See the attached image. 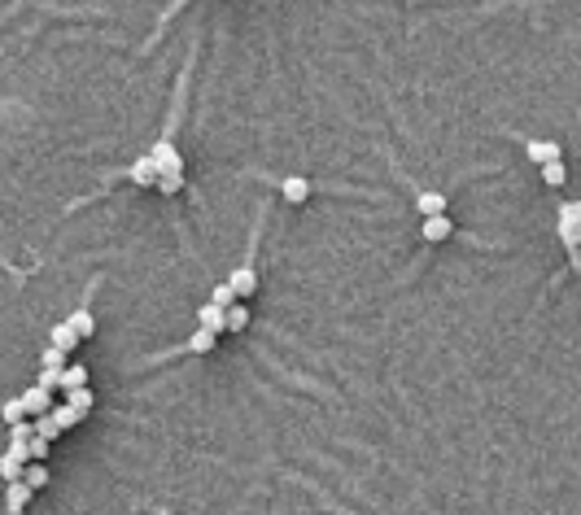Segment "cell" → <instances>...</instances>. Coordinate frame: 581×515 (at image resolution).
Segmentation results:
<instances>
[{"mask_svg": "<svg viewBox=\"0 0 581 515\" xmlns=\"http://www.w3.org/2000/svg\"><path fill=\"white\" fill-rule=\"evenodd\" d=\"M122 175H127L136 188H154V184H158V166H154V158H149V153H144V158H136Z\"/></svg>", "mask_w": 581, "mask_h": 515, "instance_id": "277c9868", "label": "cell"}, {"mask_svg": "<svg viewBox=\"0 0 581 515\" xmlns=\"http://www.w3.org/2000/svg\"><path fill=\"white\" fill-rule=\"evenodd\" d=\"M66 398H70L66 406H74L79 415H92V402H96V398H92V389H88V384H79V389H66Z\"/></svg>", "mask_w": 581, "mask_h": 515, "instance_id": "e0dca14e", "label": "cell"}, {"mask_svg": "<svg viewBox=\"0 0 581 515\" xmlns=\"http://www.w3.org/2000/svg\"><path fill=\"white\" fill-rule=\"evenodd\" d=\"M280 197H284L289 205H301V201L311 197V179H306V175H284V179H280Z\"/></svg>", "mask_w": 581, "mask_h": 515, "instance_id": "8992f818", "label": "cell"}, {"mask_svg": "<svg viewBox=\"0 0 581 515\" xmlns=\"http://www.w3.org/2000/svg\"><path fill=\"white\" fill-rule=\"evenodd\" d=\"M48 345H53V349H62V354H70L74 345H79V337H74V332H70V323L62 319V323H53V332H48Z\"/></svg>", "mask_w": 581, "mask_h": 515, "instance_id": "4fadbf2b", "label": "cell"}, {"mask_svg": "<svg viewBox=\"0 0 581 515\" xmlns=\"http://www.w3.org/2000/svg\"><path fill=\"white\" fill-rule=\"evenodd\" d=\"M227 284H232L236 301H241V297H249V293L258 289V271H254V262H241V267L232 271V279H227Z\"/></svg>", "mask_w": 581, "mask_h": 515, "instance_id": "5b68a950", "label": "cell"}, {"mask_svg": "<svg viewBox=\"0 0 581 515\" xmlns=\"http://www.w3.org/2000/svg\"><path fill=\"white\" fill-rule=\"evenodd\" d=\"M149 158H154L158 175H184V158H180V149H175L171 140H154V149H149Z\"/></svg>", "mask_w": 581, "mask_h": 515, "instance_id": "6da1fadb", "label": "cell"}, {"mask_svg": "<svg viewBox=\"0 0 581 515\" xmlns=\"http://www.w3.org/2000/svg\"><path fill=\"white\" fill-rule=\"evenodd\" d=\"M18 398H22V410H27V415H44V410L53 406V393H48V389H40V384H31V389H22Z\"/></svg>", "mask_w": 581, "mask_h": 515, "instance_id": "ba28073f", "label": "cell"}, {"mask_svg": "<svg viewBox=\"0 0 581 515\" xmlns=\"http://www.w3.org/2000/svg\"><path fill=\"white\" fill-rule=\"evenodd\" d=\"M31 498H35V489L22 480V476L9 480V489H5V515H22V507H27Z\"/></svg>", "mask_w": 581, "mask_h": 515, "instance_id": "3957f363", "label": "cell"}, {"mask_svg": "<svg viewBox=\"0 0 581 515\" xmlns=\"http://www.w3.org/2000/svg\"><path fill=\"white\" fill-rule=\"evenodd\" d=\"M27 436H31V424H27V419L9 424V446H27Z\"/></svg>", "mask_w": 581, "mask_h": 515, "instance_id": "484cf974", "label": "cell"}, {"mask_svg": "<svg viewBox=\"0 0 581 515\" xmlns=\"http://www.w3.org/2000/svg\"><path fill=\"white\" fill-rule=\"evenodd\" d=\"M48 415H53V419L62 424V432H70V428H79L84 419H92V415H79L74 406H48Z\"/></svg>", "mask_w": 581, "mask_h": 515, "instance_id": "9a60e30c", "label": "cell"}, {"mask_svg": "<svg viewBox=\"0 0 581 515\" xmlns=\"http://www.w3.org/2000/svg\"><path fill=\"white\" fill-rule=\"evenodd\" d=\"M415 210L420 214H446V192L442 188H420L415 192Z\"/></svg>", "mask_w": 581, "mask_h": 515, "instance_id": "9c48e42d", "label": "cell"}, {"mask_svg": "<svg viewBox=\"0 0 581 515\" xmlns=\"http://www.w3.org/2000/svg\"><path fill=\"white\" fill-rule=\"evenodd\" d=\"M31 432H35V436H44V441H57V436H62V424H57V419H53V415H48V410H44V415H40V419L31 424Z\"/></svg>", "mask_w": 581, "mask_h": 515, "instance_id": "ac0fdd59", "label": "cell"}, {"mask_svg": "<svg viewBox=\"0 0 581 515\" xmlns=\"http://www.w3.org/2000/svg\"><path fill=\"white\" fill-rule=\"evenodd\" d=\"M22 463H27V450H22V446H9V454H0V476H5V480H18V476H22Z\"/></svg>", "mask_w": 581, "mask_h": 515, "instance_id": "8fae6325", "label": "cell"}, {"mask_svg": "<svg viewBox=\"0 0 581 515\" xmlns=\"http://www.w3.org/2000/svg\"><path fill=\"white\" fill-rule=\"evenodd\" d=\"M79 384H88V367H84V363L62 367V376H57V389H79Z\"/></svg>", "mask_w": 581, "mask_h": 515, "instance_id": "2e32d148", "label": "cell"}, {"mask_svg": "<svg viewBox=\"0 0 581 515\" xmlns=\"http://www.w3.org/2000/svg\"><path fill=\"white\" fill-rule=\"evenodd\" d=\"M22 480H27L31 489H44V485H48V468H44L40 458L31 463V468H27V463H22Z\"/></svg>", "mask_w": 581, "mask_h": 515, "instance_id": "d6986e66", "label": "cell"}, {"mask_svg": "<svg viewBox=\"0 0 581 515\" xmlns=\"http://www.w3.org/2000/svg\"><path fill=\"white\" fill-rule=\"evenodd\" d=\"M524 153H529V158H534V162L542 166V162H555V158H560L564 149L555 144V140H524Z\"/></svg>", "mask_w": 581, "mask_h": 515, "instance_id": "30bf717a", "label": "cell"}, {"mask_svg": "<svg viewBox=\"0 0 581 515\" xmlns=\"http://www.w3.org/2000/svg\"><path fill=\"white\" fill-rule=\"evenodd\" d=\"M0 419H5V424H18V419H27V410H22V398H9L5 406H0Z\"/></svg>", "mask_w": 581, "mask_h": 515, "instance_id": "44dd1931", "label": "cell"}, {"mask_svg": "<svg viewBox=\"0 0 581 515\" xmlns=\"http://www.w3.org/2000/svg\"><path fill=\"white\" fill-rule=\"evenodd\" d=\"M57 376H62V367H40V380H35V384L53 393V389H57Z\"/></svg>", "mask_w": 581, "mask_h": 515, "instance_id": "4316f807", "label": "cell"}, {"mask_svg": "<svg viewBox=\"0 0 581 515\" xmlns=\"http://www.w3.org/2000/svg\"><path fill=\"white\" fill-rule=\"evenodd\" d=\"M420 236H424V245H442V241H450V236H454V223H450L446 214H424Z\"/></svg>", "mask_w": 581, "mask_h": 515, "instance_id": "7a4b0ae2", "label": "cell"}, {"mask_svg": "<svg viewBox=\"0 0 581 515\" xmlns=\"http://www.w3.org/2000/svg\"><path fill=\"white\" fill-rule=\"evenodd\" d=\"M560 227H581V205H577V201H564V205H560Z\"/></svg>", "mask_w": 581, "mask_h": 515, "instance_id": "7402d4cb", "label": "cell"}, {"mask_svg": "<svg viewBox=\"0 0 581 515\" xmlns=\"http://www.w3.org/2000/svg\"><path fill=\"white\" fill-rule=\"evenodd\" d=\"M210 301H214V306H223V311H227V306H232V301H236V293H232V284H227V279H223V284H214V293H210Z\"/></svg>", "mask_w": 581, "mask_h": 515, "instance_id": "d4e9b609", "label": "cell"}, {"mask_svg": "<svg viewBox=\"0 0 581 515\" xmlns=\"http://www.w3.org/2000/svg\"><path fill=\"white\" fill-rule=\"evenodd\" d=\"M22 450H27V458H44L48 450H53V441H44V436H35V432H31V436H27V446H22Z\"/></svg>", "mask_w": 581, "mask_h": 515, "instance_id": "603a6c76", "label": "cell"}, {"mask_svg": "<svg viewBox=\"0 0 581 515\" xmlns=\"http://www.w3.org/2000/svg\"><path fill=\"white\" fill-rule=\"evenodd\" d=\"M40 367H66V354H62V349H53V345H48V349L40 354Z\"/></svg>", "mask_w": 581, "mask_h": 515, "instance_id": "83f0119b", "label": "cell"}, {"mask_svg": "<svg viewBox=\"0 0 581 515\" xmlns=\"http://www.w3.org/2000/svg\"><path fill=\"white\" fill-rule=\"evenodd\" d=\"M154 188H162V197H175L184 188V175H158V184Z\"/></svg>", "mask_w": 581, "mask_h": 515, "instance_id": "cb8c5ba5", "label": "cell"}, {"mask_svg": "<svg viewBox=\"0 0 581 515\" xmlns=\"http://www.w3.org/2000/svg\"><path fill=\"white\" fill-rule=\"evenodd\" d=\"M245 328H249V311H245L241 301H232V306L223 311V332H245Z\"/></svg>", "mask_w": 581, "mask_h": 515, "instance_id": "5bb4252c", "label": "cell"}, {"mask_svg": "<svg viewBox=\"0 0 581 515\" xmlns=\"http://www.w3.org/2000/svg\"><path fill=\"white\" fill-rule=\"evenodd\" d=\"M214 341H219L214 332L197 328V332H192V337H188V341H184L180 349H162V358H166V354H210V349H214Z\"/></svg>", "mask_w": 581, "mask_h": 515, "instance_id": "52a82bcc", "label": "cell"}, {"mask_svg": "<svg viewBox=\"0 0 581 515\" xmlns=\"http://www.w3.org/2000/svg\"><path fill=\"white\" fill-rule=\"evenodd\" d=\"M197 328H206V332H223V306H214V301H206V306H197Z\"/></svg>", "mask_w": 581, "mask_h": 515, "instance_id": "7c38bea8", "label": "cell"}, {"mask_svg": "<svg viewBox=\"0 0 581 515\" xmlns=\"http://www.w3.org/2000/svg\"><path fill=\"white\" fill-rule=\"evenodd\" d=\"M542 179H546V184H551V188H560V184H564V179H568V170H564V162H560V158H555V162H542Z\"/></svg>", "mask_w": 581, "mask_h": 515, "instance_id": "ffe728a7", "label": "cell"}]
</instances>
